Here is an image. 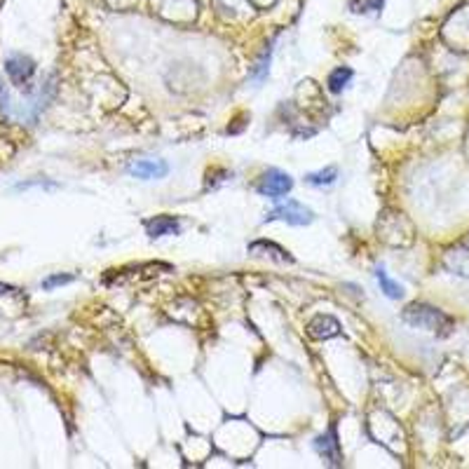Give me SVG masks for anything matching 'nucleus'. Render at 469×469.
Here are the masks:
<instances>
[{
    "label": "nucleus",
    "instance_id": "4468645a",
    "mask_svg": "<svg viewBox=\"0 0 469 469\" xmlns=\"http://www.w3.org/2000/svg\"><path fill=\"white\" fill-rule=\"evenodd\" d=\"M71 282H75V275H52V277L43 279V288L50 291L54 286H64V284H71Z\"/></svg>",
    "mask_w": 469,
    "mask_h": 469
},
{
    "label": "nucleus",
    "instance_id": "39448f33",
    "mask_svg": "<svg viewBox=\"0 0 469 469\" xmlns=\"http://www.w3.org/2000/svg\"><path fill=\"white\" fill-rule=\"evenodd\" d=\"M340 322L331 315H317L308 322V335L315 340H329L340 335Z\"/></svg>",
    "mask_w": 469,
    "mask_h": 469
},
{
    "label": "nucleus",
    "instance_id": "423d86ee",
    "mask_svg": "<svg viewBox=\"0 0 469 469\" xmlns=\"http://www.w3.org/2000/svg\"><path fill=\"white\" fill-rule=\"evenodd\" d=\"M315 448H317V453H320L324 460H329V465L338 467L342 462L340 441H338V434H335V427H331L329 432H324L322 436H317Z\"/></svg>",
    "mask_w": 469,
    "mask_h": 469
},
{
    "label": "nucleus",
    "instance_id": "9d476101",
    "mask_svg": "<svg viewBox=\"0 0 469 469\" xmlns=\"http://www.w3.org/2000/svg\"><path fill=\"white\" fill-rule=\"evenodd\" d=\"M352 75H354V73H352V68H347V66H340V68L331 71V73H329V80H327L329 92L340 94L342 89H345L347 85H350Z\"/></svg>",
    "mask_w": 469,
    "mask_h": 469
},
{
    "label": "nucleus",
    "instance_id": "f8f14e48",
    "mask_svg": "<svg viewBox=\"0 0 469 469\" xmlns=\"http://www.w3.org/2000/svg\"><path fill=\"white\" fill-rule=\"evenodd\" d=\"M249 246H258V249L275 251L273 258H275V261H279V263H293V258L288 256V251H286V249H282V246H279V244H275V242H268V239H258V242H251Z\"/></svg>",
    "mask_w": 469,
    "mask_h": 469
},
{
    "label": "nucleus",
    "instance_id": "ddd939ff",
    "mask_svg": "<svg viewBox=\"0 0 469 469\" xmlns=\"http://www.w3.org/2000/svg\"><path fill=\"white\" fill-rule=\"evenodd\" d=\"M270 50L263 54L261 57V62H258L256 66H254V71H251V80H256V82H263L268 77V68H270Z\"/></svg>",
    "mask_w": 469,
    "mask_h": 469
},
{
    "label": "nucleus",
    "instance_id": "f257e3e1",
    "mask_svg": "<svg viewBox=\"0 0 469 469\" xmlns=\"http://www.w3.org/2000/svg\"><path fill=\"white\" fill-rule=\"evenodd\" d=\"M401 320L416 329L432 331V333H436V335H448L450 329H453V320H450L446 312L432 308V305H425V303H411L404 312H401Z\"/></svg>",
    "mask_w": 469,
    "mask_h": 469
},
{
    "label": "nucleus",
    "instance_id": "20e7f679",
    "mask_svg": "<svg viewBox=\"0 0 469 469\" xmlns=\"http://www.w3.org/2000/svg\"><path fill=\"white\" fill-rule=\"evenodd\" d=\"M127 172L141 181H153V178L158 181L169 174V165L165 160H136L127 167Z\"/></svg>",
    "mask_w": 469,
    "mask_h": 469
},
{
    "label": "nucleus",
    "instance_id": "0eeeda50",
    "mask_svg": "<svg viewBox=\"0 0 469 469\" xmlns=\"http://www.w3.org/2000/svg\"><path fill=\"white\" fill-rule=\"evenodd\" d=\"M5 71H8V75L12 77L15 85H24L35 73V64L28 57H24V54H15V57H10L5 62Z\"/></svg>",
    "mask_w": 469,
    "mask_h": 469
},
{
    "label": "nucleus",
    "instance_id": "2eb2a0df",
    "mask_svg": "<svg viewBox=\"0 0 469 469\" xmlns=\"http://www.w3.org/2000/svg\"><path fill=\"white\" fill-rule=\"evenodd\" d=\"M385 0H364L362 8H359V12H366V10H380L383 8Z\"/></svg>",
    "mask_w": 469,
    "mask_h": 469
},
{
    "label": "nucleus",
    "instance_id": "f03ea898",
    "mask_svg": "<svg viewBox=\"0 0 469 469\" xmlns=\"http://www.w3.org/2000/svg\"><path fill=\"white\" fill-rule=\"evenodd\" d=\"M270 221H284L288 226H310L315 221V212L298 200H286L266 216V223H270Z\"/></svg>",
    "mask_w": 469,
    "mask_h": 469
},
{
    "label": "nucleus",
    "instance_id": "6e6552de",
    "mask_svg": "<svg viewBox=\"0 0 469 469\" xmlns=\"http://www.w3.org/2000/svg\"><path fill=\"white\" fill-rule=\"evenodd\" d=\"M146 234L150 239H160L167 234H181V223L176 216H155L146 221Z\"/></svg>",
    "mask_w": 469,
    "mask_h": 469
},
{
    "label": "nucleus",
    "instance_id": "7ed1b4c3",
    "mask_svg": "<svg viewBox=\"0 0 469 469\" xmlns=\"http://www.w3.org/2000/svg\"><path fill=\"white\" fill-rule=\"evenodd\" d=\"M291 188H293V178L288 176L286 172L268 169L261 176V183H258L256 192L261 197H268V200H282V197L291 192Z\"/></svg>",
    "mask_w": 469,
    "mask_h": 469
},
{
    "label": "nucleus",
    "instance_id": "1a4fd4ad",
    "mask_svg": "<svg viewBox=\"0 0 469 469\" xmlns=\"http://www.w3.org/2000/svg\"><path fill=\"white\" fill-rule=\"evenodd\" d=\"M376 279H378V284H380V291H383L387 298L399 300L401 296H404V286H401L399 282H394L392 277H389L387 270H385L383 266L376 270Z\"/></svg>",
    "mask_w": 469,
    "mask_h": 469
},
{
    "label": "nucleus",
    "instance_id": "9b49d317",
    "mask_svg": "<svg viewBox=\"0 0 469 469\" xmlns=\"http://www.w3.org/2000/svg\"><path fill=\"white\" fill-rule=\"evenodd\" d=\"M335 181H338V169H335V167H324V169L312 172L305 176V183L317 185V188H322V185H333Z\"/></svg>",
    "mask_w": 469,
    "mask_h": 469
}]
</instances>
